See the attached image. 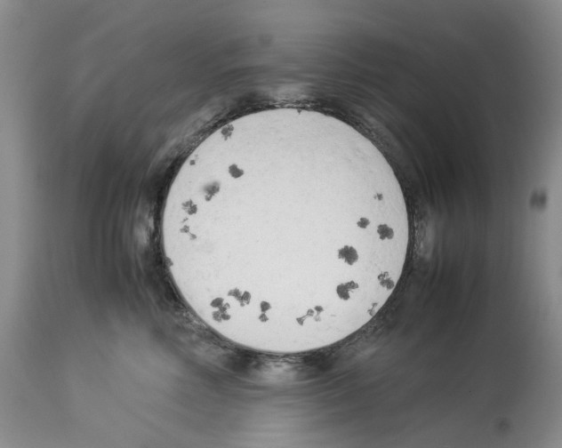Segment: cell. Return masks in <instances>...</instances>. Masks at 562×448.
<instances>
[{"mask_svg": "<svg viewBox=\"0 0 562 448\" xmlns=\"http://www.w3.org/2000/svg\"><path fill=\"white\" fill-rule=\"evenodd\" d=\"M173 279L206 322L246 338L334 344L367 324L403 272L398 180L360 133L255 125L181 167L161 220Z\"/></svg>", "mask_w": 562, "mask_h": 448, "instance_id": "obj_1", "label": "cell"}]
</instances>
